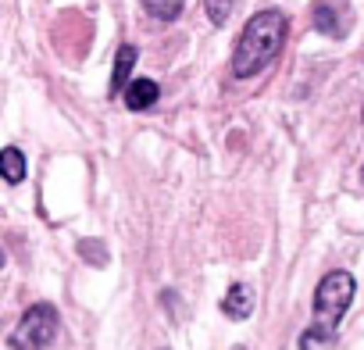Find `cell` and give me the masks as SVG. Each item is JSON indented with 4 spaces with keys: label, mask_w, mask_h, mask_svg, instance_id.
<instances>
[{
    "label": "cell",
    "mask_w": 364,
    "mask_h": 350,
    "mask_svg": "<svg viewBox=\"0 0 364 350\" xmlns=\"http://www.w3.org/2000/svg\"><path fill=\"white\" fill-rule=\"evenodd\" d=\"M286 33H289V18L279 8H264L254 18H247L236 51H232V75L236 79H254L261 75L286 47Z\"/></svg>",
    "instance_id": "6da1fadb"
},
{
    "label": "cell",
    "mask_w": 364,
    "mask_h": 350,
    "mask_svg": "<svg viewBox=\"0 0 364 350\" xmlns=\"http://www.w3.org/2000/svg\"><path fill=\"white\" fill-rule=\"evenodd\" d=\"M353 293H357V279L343 268L321 275L318 290H314V322L304 329L300 336V350H328L336 343V332H339V322L346 314V307L353 304Z\"/></svg>",
    "instance_id": "7a4b0ae2"
},
{
    "label": "cell",
    "mask_w": 364,
    "mask_h": 350,
    "mask_svg": "<svg viewBox=\"0 0 364 350\" xmlns=\"http://www.w3.org/2000/svg\"><path fill=\"white\" fill-rule=\"evenodd\" d=\"M58 332H61L58 307L54 304H33L22 314L18 329L11 332V350H43L58 339Z\"/></svg>",
    "instance_id": "3957f363"
},
{
    "label": "cell",
    "mask_w": 364,
    "mask_h": 350,
    "mask_svg": "<svg viewBox=\"0 0 364 350\" xmlns=\"http://www.w3.org/2000/svg\"><path fill=\"white\" fill-rule=\"evenodd\" d=\"M311 26L321 36H346L350 29V0H314L311 4Z\"/></svg>",
    "instance_id": "277c9868"
},
{
    "label": "cell",
    "mask_w": 364,
    "mask_h": 350,
    "mask_svg": "<svg viewBox=\"0 0 364 350\" xmlns=\"http://www.w3.org/2000/svg\"><path fill=\"white\" fill-rule=\"evenodd\" d=\"M254 304H257V297H254L250 282H232L229 293L222 297V314L232 322H247L254 314Z\"/></svg>",
    "instance_id": "5b68a950"
},
{
    "label": "cell",
    "mask_w": 364,
    "mask_h": 350,
    "mask_svg": "<svg viewBox=\"0 0 364 350\" xmlns=\"http://www.w3.org/2000/svg\"><path fill=\"white\" fill-rule=\"evenodd\" d=\"M157 100H161V86L154 79H146V75H136L125 90V107L129 111H150Z\"/></svg>",
    "instance_id": "8992f818"
},
{
    "label": "cell",
    "mask_w": 364,
    "mask_h": 350,
    "mask_svg": "<svg viewBox=\"0 0 364 350\" xmlns=\"http://www.w3.org/2000/svg\"><path fill=\"white\" fill-rule=\"evenodd\" d=\"M132 65H136V47L132 43H122L118 54H114V72H111V97H125L129 83H132Z\"/></svg>",
    "instance_id": "52a82bcc"
},
{
    "label": "cell",
    "mask_w": 364,
    "mask_h": 350,
    "mask_svg": "<svg viewBox=\"0 0 364 350\" xmlns=\"http://www.w3.org/2000/svg\"><path fill=\"white\" fill-rule=\"evenodd\" d=\"M0 171H4V179L11 186H18L26 179V154L18 147H4L0 150Z\"/></svg>",
    "instance_id": "ba28073f"
},
{
    "label": "cell",
    "mask_w": 364,
    "mask_h": 350,
    "mask_svg": "<svg viewBox=\"0 0 364 350\" xmlns=\"http://www.w3.org/2000/svg\"><path fill=\"white\" fill-rule=\"evenodd\" d=\"M182 8H186V0H143V11L157 22H171L182 15Z\"/></svg>",
    "instance_id": "9c48e42d"
},
{
    "label": "cell",
    "mask_w": 364,
    "mask_h": 350,
    "mask_svg": "<svg viewBox=\"0 0 364 350\" xmlns=\"http://www.w3.org/2000/svg\"><path fill=\"white\" fill-rule=\"evenodd\" d=\"M236 8H240V0H204V11H208V18L215 26H225Z\"/></svg>",
    "instance_id": "30bf717a"
},
{
    "label": "cell",
    "mask_w": 364,
    "mask_h": 350,
    "mask_svg": "<svg viewBox=\"0 0 364 350\" xmlns=\"http://www.w3.org/2000/svg\"><path fill=\"white\" fill-rule=\"evenodd\" d=\"M79 254L90 258L93 265H104V261H107V250H104L100 240H82V243H79Z\"/></svg>",
    "instance_id": "8fae6325"
},
{
    "label": "cell",
    "mask_w": 364,
    "mask_h": 350,
    "mask_svg": "<svg viewBox=\"0 0 364 350\" xmlns=\"http://www.w3.org/2000/svg\"><path fill=\"white\" fill-rule=\"evenodd\" d=\"M232 350H247V346H243V343H240V346H232Z\"/></svg>",
    "instance_id": "7c38bea8"
},
{
    "label": "cell",
    "mask_w": 364,
    "mask_h": 350,
    "mask_svg": "<svg viewBox=\"0 0 364 350\" xmlns=\"http://www.w3.org/2000/svg\"><path fill=\"white\" fill-rule=\"evenodd\" d=\"M360 183H364V168H360Z\"/></svg>",
    "instance_id": "4fadbf2b"
},
{
    "label": "cell",
    "mask_w": 364,
    "mask_h": 350,
    "mask_svg": "<svg viewBox=\"0 0 364 350\" xmlns=\"http://www.w3.org/2000/svg\"><path fill=\"white\" fill-rule=\"evenodd\" d=\"M360 118H364V115H360Z\"/></svg>",
    "instance_id": "5bb4252c"
}]
</instances>
